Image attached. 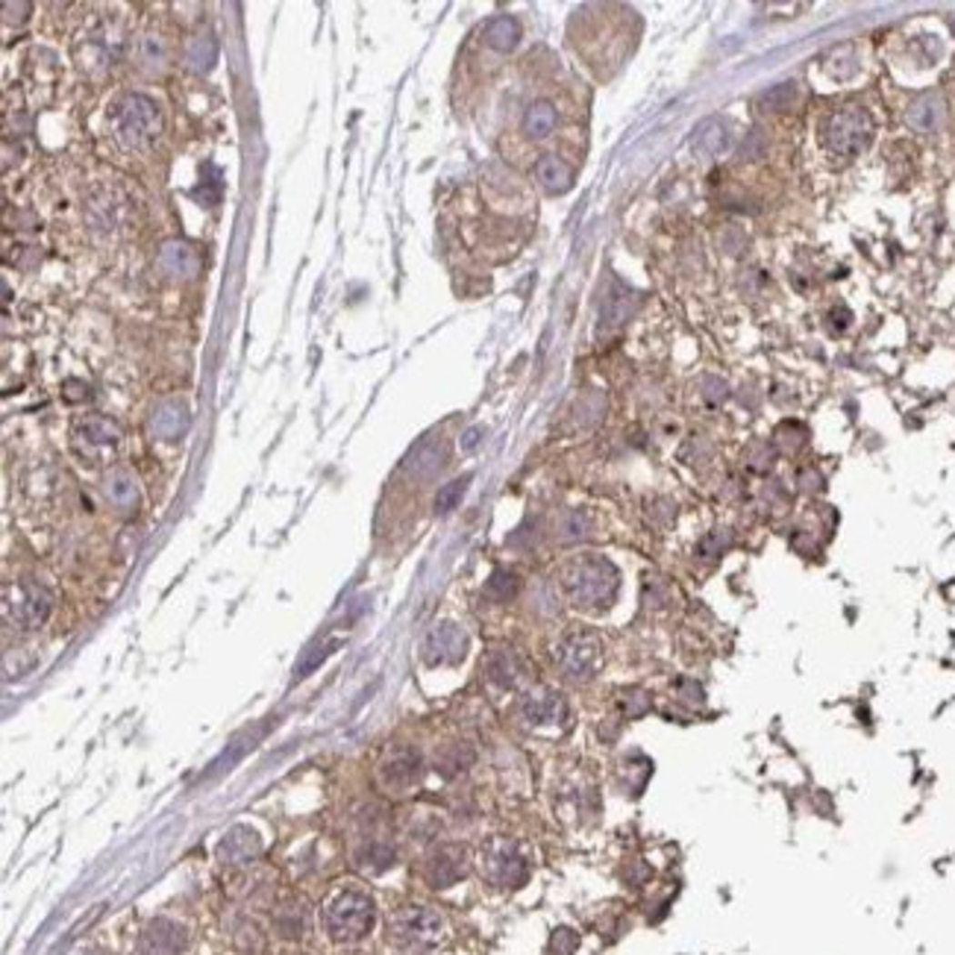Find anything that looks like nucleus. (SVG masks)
Returning a JSON list of instances; mask_svg holds the SVG:
<instances>
[{"label":"nucleus","mask_w":955,"mask_h":955,"mask_svg":"<svg viewBox=\"0 0 955 955\" xmlns=\"http://www.w3.org/2000/svg\"><path fill=\"white\" fill-rule=\"evenodd\" d=\"M562 585L577 606H606L618 591V570L603 556H582L565 568Z\"/></svg>","instance_id":"nucleus-1"},{"label":"nucleus","mask_w":955,"mask_h":955,"mask_svg":"<svg viewBox=\"0 0 955 955\" xmlns=\"http://www.w3.org/2000/svg\"><path fill=\"white\" fill-rule=\"evenodd\" d=\"M324 926L336 940H359L374 926V902L362 890H338L324 909Z\"/></svg>","instance_id":"nucleus-2"},{"label":"nucleus","mask_w":955,"mask_h":955,"mask_svg":"<svg viewBox=\"0 0 955 955\" xmlns=\"http://www.w3.org/2000/svg\"><path fill=\"white\" fill-rule=\"evenodd\" d=\"M115 124V138L124 147H142L159 136L162 130V115L159 106L145 95H126L112 112Z\"/></svg>","instance_id":"nucleus-3"},{"label":"nucleus","mask_w":955,"mask_h":955,"mask_svg":"<svg viewBox=\"0 0 955 955\" xmlns=\"http://www.w3.org/2000/svg\"><path fill=\"white\" fill-rule=\"evenodd\" d=\"M873 138V118L868 109L861 106H844L829 115V121L823 124V145L829 147L835 156H859V153L870 145Z\"/></svg>","instance_id":"nucleus-4"},{"label":"nucleus","mask_w":955,"mask_h":955,"mask_svg":"<svg viewBox=\"0 0 955 955\" xmlns=\"http://www.w3.org/2000/svg\"><path fill=\"white\" fill-rule=\"evenodd\" d=\"M441 932H444L441 914L420 906L397 911L388 923V940H394L400 950H409V952L432 950L441 940Z\"/></svg>","instance_id":"nucleus-5"},{"label":"nucleus","mask_w":955,"mask_h":955,"mask_svg":"<svg viewBox=\"0 0 955 955\" xmlns=\"http://www.w3.org/2000/svg\"><path fill=\"white\" fill-rule=\"evenodd\" d=\"M603 647L591 632H573L556 647V665L570 679H588L600 668Z\"/></svg>","instance_id":"nucleus-6"},{"label":"nucleus","mask_w":955,"mask_h":955,"mask_svg":"<svg viewBox=\"0 0 955 955\" xmlns=\"http://www.w3.org/2000/svg\"><path fill=\"white\" fill-rule=\"evenodd\" d=\"M482 873H486L488 882L500 885V888H520L527 882V859L520 852L506 844V840H497L486 852H482Z\"/></svg>","instance_id":"nucleus-7"},{"label":"nucleus","mask_w":955,"mask_h":955,"mask_svg":"<svg viewBox=\"0 0 955 955\" xmlns=\"http://www.w3.org/2000/svg\"><path fill=\"white\" fill-rule=\"evenodd\" d=\"M465 870H467V856H465V849H462V847H453V844L432 849L429 859H427V868H424L427 882H429L432 888H438V890L456 885L458 879L465 876Z\"/></svg>","instance_id":"nucleus-8"},{"label":"nucleus","mask_w":955,"mask_h":955,"mask_svg":"<svg viewBox=\"0 0 955 955\" xmlns=\"http://www.w3.org/2000/svg\"><path fill=\"white\" fill-rule=\"evenodd\" d=\"M465 649H467L465 632L453 627V623H441V627H436L427 635L424 656L432 665H438V661H458L465 656Z\"/></svg>","instance_id":"nucleus-9"},{"label":"nucleus","mask_w":955,"mask_h":955,"mask_svg":"<svg viewBox=\"0 0 955 955\" xmlns=\"http://www.w3.org/2000/svg\"><path fill=\"white\" fill-rule=\"evenodd\" d=\"M138 947H142V955H180L186 947V932L174 920H153L142 932Z\"/></svg>","instance_id":"nucleus-10"},{"label":"nucleus","mask_w":955,"mask_h":955,"mask_svg":"<svg viewBox=\"0 0 955 955\" xmlns=\"http://www.w3.org/2000/svg\"><path fill=\"white\" fill-rule=\"evenodd\" d=\"M947 118V104L938 92H926L914 100V104L906 109V124L911 126L914 133H926L932 136L940 130V124Z\"/></svg>","instance_id":"nucleus-11"},{"label":"nucleus","mask_w":955,"mask_h":955,"mask_svg":"<svg viewBox=\"0 0 955 955\" xmlns=\"http://www.w3.org/2000/svg\"><path fill=\"white\" fill-rule=\"evenodd\" d=\"M50 606H54V597H50L47 588H42V585L35 582H24L18 585V594H15V618L24 623V627H38V623H45V618L50 615Z\"/></svg>","instance_id":"nucleus-12"},{"label":"nucleus","mask_w":955,"mask_h":955,"mask_svg":"<svg viewBox=\"0 0 955 955\" xmlns=\"http://www.w3.org/2000/svg\"><path fill=\"white\" fill-rule=\"evenodd\" d=\"M632 309H635V291L623 286L620 279H611V288L600 312V329L603 333H615V329H620L629 321Z\"/></svg>","instance_id":"nucleus-13"},{"label":"nucleus","mask_w":955,"mask_h":955,"mask_svg":"<svg viewBox=\"0 0 955 955\" xmlns=\"http://www.w3.org/2000/svg\"><path fill=\"white\" fill-rule=\"evenodd\" d=\"M535 180L541 183L544 191H550V195H565V191H570V186H573V168L565 159L547 153V156L535 162Z\"/></svg>","instance_id":"nucleus-14"},{"label":"nucleus","mask_w":955,"mask_h":955,"mask_svg":"<svg viewBox=\"0 0 955 955\" xmlns=\"http://www.w3.org/2000/svg\"><path fill=\"white\" fill-rule=\"evenodd\" d=\"M159 267L174 279H188V276L197 274L200 259L188 245H183V241H168L159 253Z\"/></svg>","instance_id":"nucleus-15"},{"label":"nucleus","mask_w":955,"mask_h":955,"mask_svg":"<svg viewBox=\"0 0 955 955\" xmlns=\"http://www.w3.org/2000/svg\"><path fill=\"white\" fill-rule=\"evenodd\" d=\"M691 147L699 156H718L726 147H729V126H726L720 118H706L703 124H697Z\"/></svg>","instance_id":"nucleus-16"},{"label":"nucleus","mask_w":955,"mask_h":955,"mask_svg":"<svg viewBox=\"0 0 955 955\" xmlns=\"http://www.w3.org/2000/svg\"><path fill=\"white\" fill-rule=\"evenodd\" d=\"M188 429V412L186 406L180 403H162L156 412H153V432H156L159 438H180L183 432Z\"/></svg>","instance_id":"nucleus-17"},{"label":"nucleus","mask_w":955,"mask_h":955,"mask_svg":"<svg viewBox=\"0 0 955 955\" xmlns=\"http://www.w3.org/2000/svg\"><path fill=\"white\" fill-rule=\"evenodd\" d=\"M482 35H486V45L491 50H497V54H508L520 38V24L512 15H497L486 24Z\"/></svg>","instance_id":"nucleus-18"},{"label":"nucleus","mask_w":955,"mask_h":955,"mask_svg":"<svg viewBox=\"0 0 955 955\" xmlns=\"http://www.w3.org/2000/svg\"><path fill=\"white\" fill-rule=\"evenodd\" d=\"M553 130H556V106L550 100H535V104H529L524 115V133L535 138V142H541V138H547Z\"/></svg>","instance_id":"nucleus-19"},{"label":"nucleus","mask_w":955,"mask_h":955,"mask_svg":"<svg viewBox=\"0 0 955 955\" xmlns=\"http://www.w3.org/2000/svg\"><path fill=\"white\" fill-rule=\"evenodd\" d=\"M256 852H259V838L250 829H245V826H238V829H233L221 840V859L224 861H247V859L256 856Z\"/></svg>","instance_id":"nucleus-20"},{"label":"nucleus","mask_w":955,"mask_h":955,"mask_svg":"<svg viewBox=\"0 0 955 955\" xmlns=\"http://www.w3.org/2000/svg\"><path fill=\"white\" fill-rule=\"evenodd\" d=\"M417 776H420V759L415 753H397L386 764V782L391 788L412 785V782H417Z\"/></svg>","instance_id":"nucleus-21"},{"label":"nucleus","mask_w":955,"mask_h":955,"mask_svg":"<svg viewBox=\"0 0 955 955\" xmlns=\"http://www.w3.org/2000/svg\"><path fill=\"white\" fill-rule=\"evenodd\" d=\"M488 673H491V679H494L497 685L512 688V685H518L520 677H524V665H520V658H518L515 653H508V649H500V653H494V656L488 658Z\"/></svg>","instance_id":"nucleus-22"},{"label":"nucleus","mask_w":955,"mask_h":955,"mask_svg":"<svg viewBox=\"0 0 955 955\" xmlns=\"http://www.w3.org/2000/svg\"><path fill=\"white\" fill-rule=\"evenodd\" d=\"M524 715H527L529 723L556 720L558 715H562V699H558L556 694H550V691L532 694V697L524 699Z\"/></svg>","instance_id":"nucleus-23"},{"label":"nucleus","mask_w":955,"mask_h":955,"mask_svg":"<svg viewBox=\"0 0 955 955\" xmlns=\"http://www.w3.org/2000/svg\"><path fill=\"white\" fill-rule=\"evenodd\" d=\"M186 59H188V65L195 68V71H200V74L209 71V68L215 65V62H218V42H215L212 35L195 38V42L188 45Z\"/></svg>","instance_id":"nucleus-24"},{"label":"nucleus","mask_w":955,"mask_h":955,"mask_svg":"<svg viewBox=\"0 0 955 955\" xmlns=\"http://www.w3.org/2000/svg\"><path fill=\"white\" fill-rule=\"evenodd\" d=\"M797 97H799L797 83H779L759 95V106L768 112H782V109H791L797 104Z\"/></svg>","instance_id":"nucleus-25"},{"label":"nucleus","mask_w":955,"mask_h":955,"mask_svg":"<svg viewBox=\"0 0 955 955\" xmlns=\"http://www.w3.org/2000/svg\"><path fill=\"white\" fill-rule=\"evenodd\" d=\"M80 436L85 441H92V444H115L121 438V432H118V427L112 424V420L95 415V417H85L80 424Z\"/></svg>","instance_id":"nucleus-26"},{"label":"nucleus","mask_w":955,"mask_h":955,"mask_svg":"<svg viewBox=\"0 0 955 955\" xmlns=\"http://www.w3.org/2000/svg\"><path fill=\"white\" fill-rule=\"evenodd\" d=\"M106 491L112 497V503H118V506H130L136 500V486H133L130 474H124V470H115V474L109 477Z\"/></svg>","instance_id":"nucleus-27"},{"label":"nucleus","mask_w":955,"mask_h":955,"mask_svg":"<svg viewBox=\"0 0 955 955\" xmlns=\"http://www.w3.org/2000/svg\"><path fill=\"white\" fill-rule=\"evenodd\" d=\"M467 482H470V477L453 479L450 486H444V488L438 491V497H436V512H438V515H447V512H453V508L458 506V500H462V494H465V488H467Z\"/></svg>","instance_id":"nucleus-28"},{"label":"nucleus","mask_w":955,"mask_h":955,"mask_svg":"<svg viewBox=\"0 0 955 955\" xmlns=\"http://www.w3.org/2000/svg\"><path fill=\"white\" fill-rule=\"evenodd\" d=\"M518 591V577L512 570H494V577L488 579V594L494 597V600H508V597H515Z\"/></svg>","instance_id":"nucleus-29"},{"label":"nucleus","mask_w":955,"mask_h":955,"mask_svg":"<svg viewBox=\"0 0 955 955\" xmlns=\"http://www.w3.org/2000/svg\"><path fill=\"white\" fill-rule=\"evenodd\" d=\"M729 544V535H706L703 541H699V556L706 558H718L723 553V547Z\"/></svg>","instance_id":"nucleus-30"},{"label":"nucleus","mask_w":955,"mask_h":955,"mask_svg":"<svg viewBox=\"0 0 955 955\" xmlns=\"http://www.w3.org/2000/svg\"><path fill=\"white\" fill-rule=\"evenodd\" d=\"M726 391H729V388H726L723 379H718V377H706L703 379V397L709 403H720L726 397Z\"/></svg>","instance_id":"nucleus-31"},{"label":"nucleus","mask_w":955,"mask_h":955,"mask_svg":"<svg viewBox=\"0 0 955 955\" xmlns=\"http://www.w3.org/2000/svg\"><path fill=\"white\" fill-rule=\"evenodd\" d=\"M585 527H588V524H585V518H582V515H577V512L568 515L565 541H577V538H582V535H585Z\"/></svg>","instance_id":"nucleus-32"},{"label":"nucleus","mask_w":955,"mask_h":955,"mask_svg":"<svg viewBox=\"0 0 955 955\" xmlns=\"http://www.w3.org/2000/svg\"><path fill=\"white\" fill-rule=\"evenodd\" d=\"M479 436H482V429H467L465 438H462V447H465V450H474L477 444H479Z\"/></svg>","instance_id":"nucleus-33"},{"label":"nucleus","mask_w":955,"mask_h":955,"mask_svg":"<svg viewBox=\"0 0 955 955\" xmlns=\"http://www.w3.org/2000/svg\"><path fill=\"white\" fill-rule=\"evenodd\" d=\"M759 145H761V133L756 130L753 133V142H749V138H747V147H744V156H756V153H759Z\"/></svg>","instance_id":"nucleus-34"},{"label":"nucleus","mask_w":955,"mask_h":955,"mask_svg":"<svg viewBox=\"0 0 955 955\" xmlns=\"http://www.w3.org/2000/svg\"><path fill=\"white\" fill-rule=\"evenodd\" d=\"M952 33H955V18H952Z\"/></svg>","instance_id":"nucleus-35"}]
</instances>
